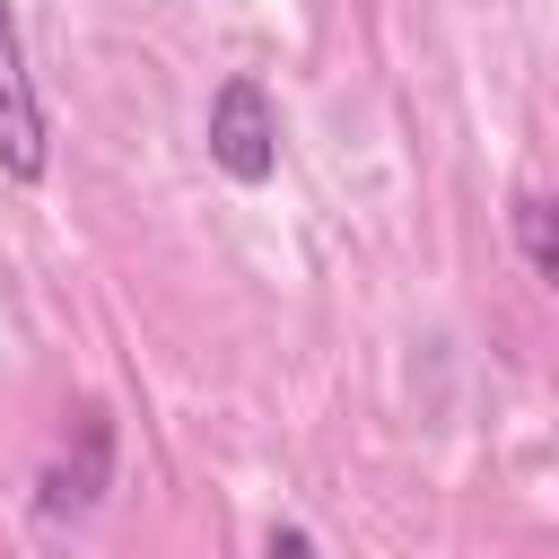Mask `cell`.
<instances>
[{
    "label": "cell",
    "instance_id": "5",
    "mask_svg": "<svg viewBox=\"0 0 559 559\" xmlns=\"http://www.w3.org/2000/svg\"><path fill=\"white\" fill-rule=\"evenodd\" d=\"M271 559H314V542H306L297 524H280V533H271Z\"/></svg>",
    "mask_w": 559,
    "mask_h": 559
},
{
    "label": "cell",
    "instance_id": "3",
    "mask_svg": "<svg viewBox=\"0 0 559 559\" xmlns=\"http://www.w3.org/2000/svg\"><path fill=\"white\" fill-rule=\"evenodd\" d=\"M105 480H114V419L105 411H79V463L61 454L44 472V515H87L105 498Z\"/></svg>",
    "mask_w": 559,
    "mask_h": 559
},
{
    "label": "cell",
    "instance_id": "1",
    "mask_svg": "<svg viewBox=\"0 0 559 559\" xmlns=\"http://www.w3.org/2000/svg\"><path fill=\"white\" fill-rule=\"evenodd\" d=\"M210 166L227 183H271L280 175V105L245 70L218 79V96H210Z\"/></svg>",
    "mask_w": 559,
    "mask_h": 559
},
{
    "label": "cell",
    "instance_id": "2",
    "mask_svg": "<svg viewBox=\"0 0 559 559\" xmlns=\"http://www.w3.org/2000/svg\"><path fill=\"white\" fill-rule=\"evenodd\" d=\"M52 140H44V105L26 79V44H17V9L0 0V175L9 183H44Z\"/></svg>",
    "mask_w": 559,
    "mask_h": 559
},
{
    "label": "cell",
    "instance_id": "4",
    "mask_svg": "<svg viewBox=\"0 0 559 559\" xmlns=\"http://www.w3.org/2000/svg\"><path fill=\"white\" fill-rule=\"evenodd\" d=\"M515 245H524L533 280H559V210H550V192H542V183H524V192H515Z\"/></svg>",
    "mask_w": 559,
    "mask_h": 559
}]
</instances>
